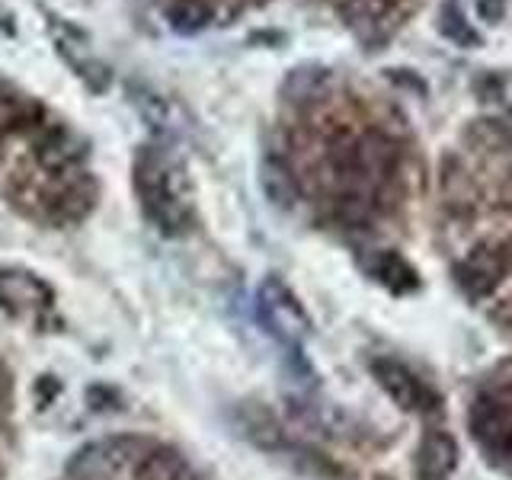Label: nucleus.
Instances as JSON below:
<instances>
[{
  "mask_svg": "<svg viewBox=\"0 0 512 480\" xmlns=\"http://www.w3.org/2000/svg\"><path fill=\"white\" fill-rule=\"evenodd\" d=\"M260 317L266 330L276 336L279 343L298 349L304 336L311 333V320L304 314V308L298 304V298L288 292V285L279 279H266L260 285Z\"/></svg>",
  "mask_w": 512,
  "mask_h": 480,
  "instance_id": "obj_3",
  "label": "nucleus"
},
{
  "mask_svg": "<svg viewBox=\"0 0 512 480\" xmlns=\"http://www.w3.org/2000/svg\"><path fill=\"white\" fill-rule=\"evenodd\" d=\"M135 192L141 202V212L160 234L180 237L189 234L196 224L192 212V192L186 180L183 160L167 148L148 144L135 157Z\"/></svg>",
  "mask_w": 512,
  "mask_h": 480,
  "instance_id": "obj_1",
  "label": "nucleus"
},
{
  "mask_svg": "<svg viewBox=\"0 0 512 480\" xmlns=\"http://www.w3.org/2000/svg\"><path fill=\"white\" fill-rule=\"evenodd\" d=\"M471 436L484 458L512 474V400L506 394H487L474 404Z\"/></svg>",
  "mask_w": 512,
  "mask_h": 480,
  "instance_id": "obj_2",
  "label": "nucleus"
},
{
  "mask_svg": "<svg viewBox=\"0 0 512 480\" xmlns=\"http://www.w3.org/2000/svg\"><path fill=\"white\" fill-rule=\"evenodd\" d=\"M138 480H196V474H192V468L176 452L160 448V452H151L141 461Z\"/></svg>",
  "mask_w": 512,
  "mask_h": 480,
  "instance_id": "obj_13",
  "label": "nucleus"
},
{
  "mask_svg": "<svg viewBox=\"0 0 512 480\" xmlns=\"http://www.w3.org/2000/svg\"><path fill=\"white\" fill-rule=\"evenodd\" d=\"M458 448L445 432H429L420 448V477L423 480H448V474L455 471Z\"/></svg>",
  "mask_w": 512,
  "mask_h": 480,
  "instance_id": "obj_9",
  "label": "nucleus"
},
{
  "mask_svg": "<svg viewBox=\"0 0 512 480\" xmlns=\"http://www.w3.org/2000/svg\"><path fill=\"white\" fill-rule=\"evenodd\" d=\"M436 23H439L442 39H448L452 45H458V48H480V32L471 26L468 16H464L458 0H445V4L439 7V20Z\"/></svg>",
  "mask_w": 512,
  "mask_h": 480,
  "instance_id": "obj_10",
  "label": "nucleus"
},
{
  "mask_svg": "<svg viewBox=\"0 0 512 480\" xmlns=\"http://www.w3.org/2000/svg\"><path fill=\"white\" fill-rule=\"evenodd\" d=\"M506 10H509V0H477V16L487 26L503 23L506 20Z\"/></svg>",
  "mask_w": 512,
  "mask_h": 480,
  "instance_id": "obj_14",
  "label": "nucleus"
},
{
  "mask_svg": "<svg viewBox=\"0 0 512 480\" xmlns=\"http://www.w3.org/2000/svg\"><path fill=\"white\" fill-rule=\"evenodd\" d=\"M263 189L269 202H276L282 208H288L298 199V183H295V173L288 170V164L282 157H266L263 164Z\"/></svg>",
  "mask_w": 512,
  "mask_h": 480,
  "instance_id": "obj_11",
  "label": "nucleus"
},
{
  "mask_svg": "<svg viewBox=\"0 0 512 480\" xmlns=\"http://www.w3.org/2000/svg\"><path fill=\"white\" fill-rule=\"evenodd\" d=\"M52 301V292L29 272H16V269H0V304L13 311H26V308H42V304Z\"/></svg>",
  "mask_w": 512,
  "mask_h": 480,
  "instance_id": "obj_7",
  "label": "nucleus"
},
{
  "mask_svg": "<svg viewBox=\"0 0 512 480\" xmlns=\"http://www.w3.org/2000/svg\"><path fill=\"white\" fill-rule=\"evenodd\" d=\"M212 4L208 0H170L167 4V20L176 32L183 36H192V32H202L208 23H212Z\"/></svg>",
  "mask_w": 512,
  "mask_h": 480,
  "instance_id": "obj_12",
  "label": "nucleus"
},
{
  "mask_svg": "<svg viewBox=\"0 0 512 480\" xmlns=\"http://www.w3.org/2000/svg\"><path fill=\"white\" fill-rule=\"evenodd\" d=\"M45 125V106L26 93L0 90V135H26Z\"/></svg>",
  "mask_w": 512,
  "mask_h": 480,
  "instance_id": "obj_6",
  "label": "nucleus"
},
{
  "mask_svg": "<svg viewBox=\"0 0 512 480\" xmlns=\"http://www.w3.org/2000/svg\"><path fill=\"white\" fill-rule=\"evenodd\" d=\"M372 372H375L378 384L388 391V397L394 400L397 407H404V410H436V397H432V391L410 372L407 365H400L394 359H375Z\"/></svg>",
  "mask_w": 512,
  "mask_h": 480,
  "instance_id": "obj_4",
  "label": "nucleus"
},
{
  "mask_svg": "<svg viewBox=\"0 0 512 480\" xmlns=\"http://www.w3.org/2000/svg\"><path fill=\"white\" fill-rule=\"evenodd\" d=\"M503 272H506V260L503 253L480 247L474 253H468L458 266V282L468 288L471 295H490L496 285L503 282Z\"/></svg>",
  "mask_w": 512,
  "mask_h": 480,
  "instance_id": "obj_5",
  "label": "nucleus"
},
{
  "mask_svg": "<svg viewBox=\"0 0 512 480\" xmlns=\"http://www.w3.org/2000/svg\"><path fill=\"white\" fill-rule=\"evenodd\" d=\"M391 77L397 80V84H404V87H413L416 93H426V80H420L416 74H400V68L391 71Z\"/></svg>",
  "mask_w": 512,
  "mask_h": 480,
  "instance_id": "obj_15",
  "label": "nucleus"
},
{
  "mask_svg": "<svg viewBox=\"0 0 512 480\" xmlns=\"http://www.w3.org/2000/svg\"><path fill=\"white\" fill-rule=\"evenodd\" d=\"M365 269H368V276L378 279L384 288H391L394 295H407V292H413L416 285H420V279H416V269L394 250L372 253L365 260Z\"/></svg>",
  "mask_w": 512,
  "mask_h": 480,
  "instance_id": "obj_8",
  "label": "nucleus"
}]
</instances>
